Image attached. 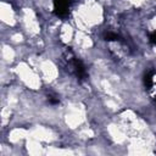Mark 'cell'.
I'll list each match as a JSON object with an SVG mask.
<instances>
[{"label": "cell", "mask_w": 156, "mask_h": 156, "mask_svg": "<svg viewBox=\"0 0 156 156\" xmlns=\"http://www.w3.org/2000/svg\"><path fill=\"white\" fill-rule=\"evenodd\" d=\"M150 41H151L152 44H155V45H156V32H155V33H152V34H150Z\"/></svg>", "instance_id": "6"}, {"label": "cell", "mask_w": 156, "mask_h": 156, "mask_svg": "<svg viewBox=\"0 0 156 156\" xmlns=\"http://www.w3.org/2000/svg\"><path fill=\"white\" fill-rule=\"evenodd\" d=\"M69 0H54V12L57 17L65 18L68 16Z\"/></svg>", "instance_id": "1"}, {"label": "cell", "mask_w": 156, "mask_h": 156, "mask_svg": "<svg viewBox=\"0 0 156 156\" xmlns=\"http://www.w3.org/2000/svg\"><path fill=\"white\" fill-rule=\"evenodd\" d=\"M104 38H105V40H108V41H115V40H121V38L116 34V33H112V32H107V33H105V35H104Z\"/></svg>", "instance_id": "4"}, {"label": "cell", "mask_w": 156, "mask_h": 156, "mask_svg": "<svg viewBox=\"0 0 156 156\" xmlns=\"http://www.w3.org/2000/svg\"><path fill=\"white\" fill-rule=\"evenodd\" d=\"M152 77H154V71H150V72L145 73V76H144V84H145V88L146 89H151V87L154 84Z\"/></svg>", "instance_id": "3"}, {"label": "cell", "mask_w": 156, "mask_h": 156, "mask_svg": "<svg viewBox=\"0 0 156 156\" xmlns=\"http://www.w3.org/2000/svg\"><path fill=\"white\" fill-rule=\"evenodd\" d=\"M72 66H73V71L77 76V78L79 80H84L87 78V71H85V67L83 65V62L76 57H73L72 60Z\"/></svg>", "instance_id": "2"}, {"label": "cell", "mask_w": 156, "mask_h": 156, "mask_svg": "<svg viewBox=\"0 0 156 156\" xmlns=\"http://www.w3.org/2000/svg\"><path fill=\"white\" fill-rule=\"evenodd\" d=\"M49 102L50 104H58V98H55V96H49Z\"/></svg>", "instance_id": "5"}]
</instances>
